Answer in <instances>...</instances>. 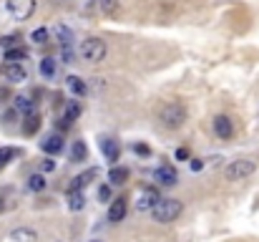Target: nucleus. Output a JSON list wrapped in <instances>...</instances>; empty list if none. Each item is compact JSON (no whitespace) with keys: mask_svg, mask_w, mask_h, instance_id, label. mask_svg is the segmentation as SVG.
<instances>
[{"mask_svg":"<svg viewBox=\"0 0 259 242\" xmlns=\"http://www.w3.org/2000/svg\"><path fill=\"white\" fill-rule=\"evenodd\" d=\"M181 210H184V204H181L179 199H171V197L161 199V197H159V202H156L149 212H151V217H154L159 225H169V222H174V220L181 215Z\"/></svg>","mask_w":259,"mask_h":242,"instance_id":"obj_1","label":"nucleus"},{"mask_svg":"<svg viewBox=\"0 0 259 242\" xmlns=\"http://www.w3.org/2000/svg\"><path fill=\"white\" fill-rule=\"evenodd\" d=\"M78 53H81V58H83L86 63H101V61L106 58L108 48H106V43H103L101 38H86V41H81Z\"/></svg>","mask_w":259,"mask_h":242,"instance_id":"obj_2","label":"nucleus"},{"mask_svg":"<svg viewBox=\"0 0 259 242\" xmlns=\"http://www.w3.org/2000/svg\"><path fill=\"white\" fill-rule=\"evenodd\" d=\"M161 124L166 126V129H179V126H184V121H186V106L184 103H179V101H171V103H166L164 109H161Z\"/></svg>","mask_w":259,"mask_h":242,"instance_id":"obj_3","label":"nucleus"},{"mask_svg":"<svg viewBox=\"0 0 259 242\" xmlns=\"http://www.w3.org/2000/svg\"><path fill=\"white\" fill-rule=\"evenodd\" d=\"M254 169H257V164H254V161L237 159V161H232V164H227V169H224V177H227L229 182H242V179L252 177V174H254Z\"/></svg>","mask_w":259,"mask_h":242,"instance_id":"obj_4","label":"nucleus"},{"mask_svg":"<svg viewBox=\"0 0 259 242\" xmlns=\"http://www.w3.org/2000/svg\"><path fill=\"white\" fill-rule=\"evenodd\" d=\"M8 13L15 20H28L35 13V0H8Z\"/></svg>","mask_w":259,"mask_h":242,"instance_id":"obj_5","label":"nucleus"},{"mask_svg":"<svg viewBox=\"0 0 259 242\" xmlns=\"http://www.w3.org/2000/svg\"><path fill=\"white\" fill-rule=\"evenodd\" d=\"M154 179L161 187H171V184L179 182V171H176V166H171V164H164V166H156L154 169Z\"/></svg>","mask_w":259,"mask_h":242,"instance_id":"obj_6","label":"nucleus"},{"mask_svg":"<svg viewBox=\"0 0 259 242\" xmlns=\"http://www.w3.org/2000/svg\"><path fill=\"white\" fill-rule=\"evenodd\" d=\"M156 202H159V189H156V187H146V189L136 197V210H139V212H149Z\"/></svg>","mask_w":259,"mask_h":242,"instance_id":"obj_7","label":"nucleus"},{"mask_svg":"<svg viewBox=\"0 0 259 242\" xmlns=\"http://www.w3.org/2000/svg\"><path fill=\"white\" fill-rule=\"evenodd\" d=\"M214 134L219 139H232L234 136V121L229 116H217L214 119Z\"/></svg>","mask_w":259,"mask_h":242,"instance_id":"obj_8","label":"nucleus"},{"mask_svg":"<svg viewBox=\"0 0 259 242\" xmlns=\"http://www.w3.org/2000/svg\"><path fill=\"white\" fill-rule=\"evenodd\" d=\"M3 76L10 81V83H23V81L28 79L25 68H23L20 63H10V61H8V63L3 66Z\"/></svg>","mask_w":259,"mask_h":242,"instance_id":"obj_9","label":"nucleus"},{"mask_svg":"<svg viewBox=\"0 0 259 242\" xmlns=\"http://www.w3.org/2000/svg\"><path fill=\"white\" fill-rule=\"evenodd\" d=\"M101 152H103V157L108 161H118V157H121V144L116 139H111V136H103L101 139Z\"/></svg>","mask_w":259,"mask_h":242,"instance_id":"obj_10","label":"nucleus"},{"mask_svg":"<svg viewBox=\"0 0 259 242\" xmlns=\"http://www.w3.org/2000/svg\"><path fill=\"white\" fill-rule=\"evenodd\" d=\"M40 149L46 152V154H61L63 152V136L61 134H48L43 142H40Z\"/></svg>","mask_w":259,"mask_h":242,"instance_id":"obj_11","label":"nucleus"},{"mask_svg":"<svg viewBox=\"0 0 259 242\" xmlns=\"http://www.w3.org/2000/svg\"><path fill=\"white\" fill-rule=\"evenodd\" d=\"M126 212H128V207H126V199L123 197H118V199H113L111 202V207H108V222H123V217H126Z\"/></svg>","mask_w":259,"mask_h":242,"instance_id":"obj_12","label":"nucleus"},{"mask_svg":"<svg viewBox=\"0 0 259 242\" xmlns=\"http://www.w3.org/2000/svg\"><path fill=\"white\" fill-rule=\"evenodd\" d=\"M68 210L71 212H81L86 207V197H83V189H68Z\"/></svg>","mask_w":259,"mask_h":242,"instance_id":"obj_13","label":"nucleus"},{"mask_svg":"<svg viewBox=\"0 0 259 242\" xmlns=\"http://www.w3.org/2000/svg\"><path fill=\"white\" fill-rule=\"evenodd\" d=\"M66 88H68L73 96H86V91H88L86 81L81 79V76H68V79H66Z\"/></svg>","mask_w":259,"mask_h":242,"instance_id":"obj_14","label":"nucleus"},{"mask_svg":"<svg viewBox=\"0 0 259 242\" xmlns=\"http://www.w3.org/2000/svg\"><path fill=\"white\" fill-rule=\"evenodd\" d=\"M128 182V169L126 166H111L108 169V184H126Z\"/></svg>","mask_w":259,"mask_h":242,"instance_id":"obj_15","label":"nucleus"},{"mask_svg":"<svg viewBox=\"0 0 259 242\" xmlns=\"http://www.w3.org/2000/svg\"><path fill=\"white\" fill-rule=\"evenodd\" d=\"M35 240H38V235L30 227H18V230L10 232V242H35Z\"/></svg>","mask_w":259,"mask_h":242,"instance_id":"obj_16","label":"nucleus"},{"mask_svg":"<svg viewBox=\"0 0 259 242\" xmlns=\"http://www.w3.org/2000/svg\"><path fill=\"white\" fill-rule=\"evenodd\" d=\"M96 177H98V169H96V166H93V169H86L83 174H78V177L73 179L71 189H83V187H86V184H91V182H93Z\"/></svg>","mask_w":259,"mask_h":242,"instance_id":"obj_17","label":"nucleus"},{"mask_svg":"<svg viewBox=\"0 0 259 242\" xmlns=\"http://www.w3.org/2000/svg\"><path fill=\"white\" fill-rule=\"evenodd\" d=\"M88 157V147L83 139H76L73 147H71V161H86Z\"/></svg>","mask_w":259,"mask_h":242,"instance_id":"obj_18","label":"nucleus"},{"mask_svg":"<svg viewBox=\"0 0 259 242\" xmlns=\"http://www.w3.org/2000/svg\"><path fill=\"white\" fill-rule=\"evenodd\" d=\"M15 109L20 111V114H33L35 111V101H30V96H15Z\"/></svg>","mask_w":259,"mask_h":242,"instance_id":"obj_19","label":"nucleus"},{"mask_svg":"<svg viewBox=\"0 0 259 242\" xmlns=\"http://www.w3.org/2000/svg\"><path fill=\"white\" fill-rule=\"evenodd\" d=\"M56 71H58L56 58H51V56H48V58H43V61H40V74H43L46 79H53V76H56Z\"/></svg>","mask_w":259,"mask_h":242,"instance_id":"obj_20","label":"nucleus"},{"mask_svg":"<svg viewBox=\"0 0 259 242\" xmlns=\"http://www.w3.org/2000/svg\"><path fill=\"white\" fill-rule=\"evenodd\" d=\"M53 33L58 36L61 46H71V43H73V30H68L66 25H56V28H53Z\"/></svg>","mask_w":259,"mask_h":242,"instance_id":"obj_21","label":"nucleus"},{"mask_svg":"<svg viewBox=\"0 0 259 242\" xmlns=\"http://www.w3.org/2000/svg\"><path fill=\"white\" fill-rule=\"evenodd\" d=\"M28 58V51L25 48H10L8 53H5V61H10V63H20V61H25Z\"/></svg>","mask_w":259,"mask_h":242,"instance_id":"obj_22","label":"nucleus"},{"mask_svg":"<svg viewBox=\"0 0 259 242\" xmlns=\"http://www.w3.org/2000/svg\"><path fill=\"white\" fill-rule=\"evenodd\" d=\"M28 189H30V192H43V189H46V177H43V174H33V177L28 179Z\"/></svg>","mask_w":259,"mask_h":242,"instance_id":"obj_23","label":"nucleus"},{"mask_svg":"<svg viewBox=\"0 0 259 242\" xmlns=\"http://www.w3.org/2000/svg\"><path fill=\"white\" fill-rule=\"evenodd\" d=\"M48 38H51V30H48V28H38V30L30 33V41H33V43H46Z\"/></svg>","mask_w":259,"mask_h":242,"instance_id":"obj_24","label":"nucleus"},{"mask_svg":"<svg viewBox=\"0 0 259 242\" xmlns=\"http://www.w3.org/2000/svg\"><path fill=\"white\" fill-rule=\"evenodd\" d=\"M78 114H81V106L78 103H68V109H66V121H73V119H78Z\"/></svg>","mask_w":259,"mask_h":242,"instance_id":"obj_25","label":"nucleus"},{"mask_svg":"<svg viewBox=\"0 0 259 242\" xmlns=\"http://www.w3.org/2000/svg\"><path fill=\"white\" fill-rule=\"evenodd\" d=\"M13 154H15V152H13L10 147H3V149H0V164L10 161V159H13Z\"/></svg>","mask_w":259,"mask_h":242,"instance_id":"obj_26","label":"nucleus"},{"mask_svg":"<svg viewBox=\"0 0 259 242\" xmlns=\"http://www.w3.org/2000/svg\"><path fill=\"white\" fill-rule=\"evenodd\" d=\"M40 126V121H38V116H33V119H28V124H25V134H30V131H35Z\"/></svg>","mask_w":259,"mask_h":242,"instance_id":"obj_27","label":"nucleus"},{"mask_svg":"<svg viewBox=\"0 0 259 242\" xmlns=\"http://www.w3.org/2000/svg\"><path fill=\"white\" fill-rule=\"evenodd\" d=\"M40 169H43V171H53V169H56V161H53L51 157H48V159H43V164H40Z\"/></svg>","mask_w":259,"mask_h":242,"instance_id":"obj_28","label":"nucleus"},{"mask_svg":"<svg viewBox=\"0 0 259 242\" xmlns=\"http://www.w3.org/2000/svg\"><path fill=\"white\" fill-rule=\"evenodd\" d=\"M189 169H191V171H201V169H204V161L201 159H191L189 161Z\"/></svg>","mask_w":259,"mask_h":242,"instance_id":"obj_29","label":"nucleus"},{"mask_svg":"<svg viewBox=\"0 0 259 242\" xmlns=\"http://www.w3.org/2000/svg\"><path fill=\"white\" fill-rule=\"evenodd\" d=\"M98 197H101L103 202H108V199H111V187H101V189H98Z\"/></svg>","mask_w":259,"mask_h":242,"instance_id":"obj_30","label":"nucleus"},{"mask_svg":"<svg viewBox=\"0 0 259 242\" xmlns=\"http://www.w3.org/2000/svg\"><path fill=\"white\" fill-rule=\"evenodd\" d=\"M101 8H103L106 13H111V10L116 8V0H101Z\"/></svg>","mask_w":259,"mask_h":242,"instance_id":"obj_31","label":"nucleus"},{"mask_svg":"<svg viewBox=\"0 0 259 242\" xmlns=\"http://www.w3.org/2000/svg\"><path fill=\"white\" fill-rule=\"evenodd\" d=\"M176 159H189V152H186V149H179V152H176Z\"/></svg>","mask_w":259,"mask_h":242,"instance_id":"obj_32","label":"nucleus"},{"mask_svg":"<svg viewBox=\"0 0 259 242\" xmlns=\"http://www.w3.org/2000/svg\"><path fill=\"white\" fill-rule=\"evenodd\" d=\"M0 43H3V46H13V43H15V36H8V38H3Z\"/></svg>","mask_w":259,"mask_h":242,"instance_id":"obj_33","label":"nucleus"},{"mask_svg":"<svg viewBox=\"0 0 259 242\" xmlns=\"http://www.w3.org/2000/svg\"><path fill=\"white\" fill-rule=\"evenodd\" d=\"M136 152H139L141 157H146V154H149V147H144V144H139V147H136Z\"/></svg>","mask_w":259,"mask_h":242,"instance_id":"obj_34","label":"nucleus"},{"mask_svg":"<svg viewBox=\"0 0 259 242\" xmlns=\"http://www.w3.org/2000/svg\"><path fill=\"white\" fill-rule=\"evenodd\" d=\"M93 242H101V240H93Z\"/></svg>","mask_w":259,"mask_h":242,"instance_id":"obj_35","label":"nucleus"}]
</instances>
